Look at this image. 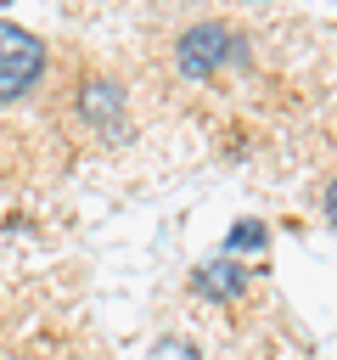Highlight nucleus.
<instances>
[{
	"label": "nucleus",
	"instance_id": "nucleus-5",
	"mask_svg": "<svg viewBox=\"0 0 337 360\" xmlns=\"http://www.w3.org/2000/svg\"><path fill=\"white\" fill-rule=\"evenodd\" d=\"M270 248V225L264 219H236L230 225V236H225V253L236 259V253H264Z\"/></svg>",
	"mask_w": 337,
	"mask_h": 360
},
{
	"label": "nucleus",
	"instance_id": "nucleus-2",
	"mask_svg": "<svg viewBox=\"0 0 337 360\" xmlns=\"http://www.w3.org/2000/svg\"><path fill=\"white\" fill-rule=\"evenodd\" d=\"M45 62L51 56H45V39L39 34H28L17 22H0V107L34 96L39 79H45Z\"/></svg>",
	"mask_w": 337,
	"mask_h": 360
},
{
	"label": "nucleus",
	"instance_id": "nucleus-8",
	"mask_svg": "<svg viewBox=\"0 0 337 360\" xmlns=\"http://www.w3.org/2000/svg\"><path fill=\"white\" fill-rule=\"evenodd\" d=\"M253 6H264V0H253Z\"/></svg>",
	"mask_w": 337,
	"mask_h": 360
},
{
	"label": "nucleus",
	"instance_id": "nucleus-9",
	"mask_svg": "<svg viewBox=\"0 0 337 360\" xmlns=\"http://www.w3.org/2000/svg\"><path fill=\"white\" fill-rule=\"evenodd\" d=\"M0 6H11V0H0Z\"/></svg>",
	"mask_w": 337,
	"mask_h": 360
},
{
	"label": "nucleus",
	"instance_id": "nucleus-7",
	"mask_svg": "<svg viewBox=\"0 0 337 360\" xmlns=\"http://www.w3.org/2000/svg\"><path fill=\"white\" fill-rule=\"evenodd\" d=\"M326 219H331V225H337V180H331V186H326Z\"/></svg>",
	"mask_w": 337,
	"mask_h": 360
},
{
	"label": "nucleus",
	"instance_id": "nucleus-1",
	"mask_svg": "<svg viewBox=\"0 0 337 360\" xmlns=\"http://www.w3.org/2000/svg\"><path fill=\"white\" fill-rule=\"evenodd\" d=\"M242 62H253V39L236 34V28L219 22V17L191 22V28H180V39H174V68H180V79H191V84H202V79H213V73H225V68H242Z\"/></svg>",
	"mask_w": 337,
	"mask_h": 360
},
{
	"label": "nucleus",
	"instance_id": "nucleus-4",
	"mask_svg": "<svg viewBox=\"0 0 337 360\" xmlns=\"http://www.w3.org/2000/svg\"><path fill=\"white\" fill-rule=\"evenodd\" d=\"M247 287H253V270L242 259H230V253H219V259L191 270V292L208 298V304H236V298H247Z\"/></svg>",
	"mask_w": 337,
	"mask_h": 360
},
{
	"label": "nucleus",
	"instance_id": "nucleus-3",
	"mask_svg": "<svg viewBox=\"0 0 337 360\" xmlns=\"http://www.w3.org/2000/svg\"><path fill=\"white\" fill-rule=\"evenodd\" d=\"M73 112H79L101 141H124V135H129V96H124V84L107 79V73H84V79H79Z\"/></svg>",
	"mask_w": 337,
	"mask_h": 360
},
{
	"label": "nucleus",
	"instance_id": "nucleus-6",
	"mask_svg": "<svg viewBox=\"0 0 337 360\" xmlns=\"http://www.w3.org/2000/svg\"><path fill=\"white\" fill-rule=\"evenodd\" d=\"M152 360H202V349L191 338H157L152 343Z\"/></svg>",
	"mask_w": 337,
	"mask_h": 360
}]
</instances>
